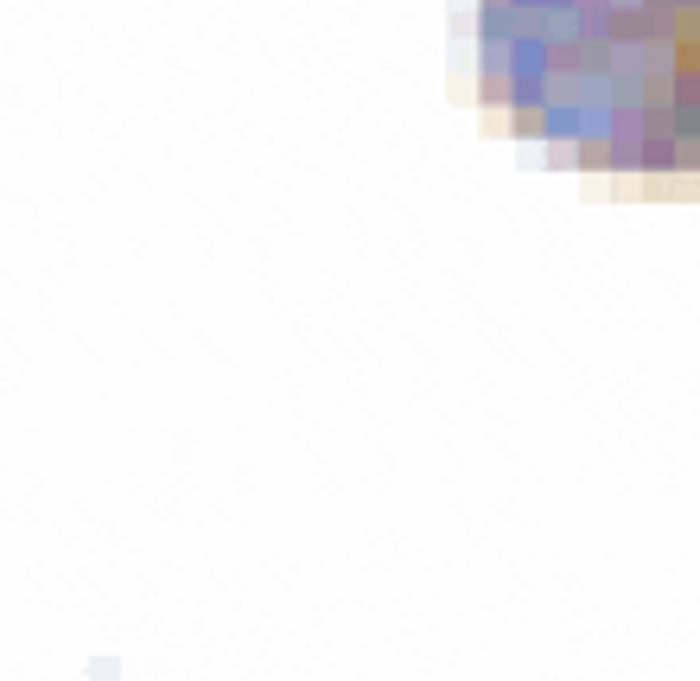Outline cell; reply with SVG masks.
Returning <instances> with one entry per match:
<instances>
[{
  "mask_svg": "<svg viewBox=\"0 0 700 681\" xmlns=\"http://www.w3.org/2000/svg\"><path fill=\"white\" fill-rule=\"evenodd\" d=\"M535 13H560L573 26L599 20V51H650L662 64L656 90V128L662 147L700 141V0H535Z\"/></svg>",
  "mask_w": 700,
  "mask_h": 681,
  "instance_id": "obj_1",
  "label": "cell"
}]
</instances>
